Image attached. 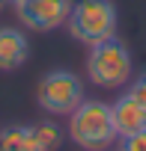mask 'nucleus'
I'll return each instance as SVG.
<instances>
[{
  "instance_id": "nucleus-9",
  "label": "nucleus",
  "mask_w": 146,
  "mask_h": 151,
  "mask_svg": "<svg viewBox=\"0 0 146 151\" xmlns=\"http://www.w3.org/2000/svg\"><path fill=\"white\" fill-rule=\"evenodd\" d=\"M33 130H36V139H39L42 151H57L63 145V130L54 122H39V124H33Z\"/></svg>"
},
{
  "instance_id": "nucleus-2",
  "label": "nucleus",
  "mask_w": 146,
  "mask_h": 151,
  "mask_svg": "<svg viewBox=\"0 0 146 151\" xmlns=\"http://www.w3.org/2000/svg\"><path fill=\"white\" fill-rule=\"evenodd\" d=\"M69 36L81 45H96L116 36V6L113 0H75L66 18Z\"/></svg>"
},
{
  "instance_id": "nucleus-10",
  "label": "nucleus",
  "mask_w": 146,
  "mask_h": 151,
  "mask_svg": "<svg viewBox=\"0 0 146 151\" xmlns=\"http://www.w3.org/2000/svg\"><path fill=\"white\" fill-rule=\"evenodd\" d=\"M119 151H146V130L128 133L119 139Z\"/></svg>"
},
{
  "instance_id": "nucleus-8",
  "label": "nucleus",
  "mask_w": 146,
  "mask_h": 151,
  "mask_svg": "<svg viewBox=\"0 0 146 151\" xmlns=\"http://www.w3.org/2000/svg\"><path fill=\"white\" fill-rule=\"evenodd\" d=\"M0 151H42L33 124H9L0 130Z\"/></svg>"
},
{
  "instance_id": "nucleus-13",
  "label": "nucleus",
  "mask_w": 146,
  "mask_h": 151,
  "mask_svg": "<svg viewBox=\"0 0 146 151\" xmlns=\"http://www.w3.org/2000/svg\"><path fill=\"white\" fill-rule=\"evenodd\" d=\"M3 6H6V0H0V12H3Z\"/></svg>"
},
{
  "instance_id": "nucleus-11",
  "label": "nucleus",
  "mask_w": 146,
  "mask_h": 151,
  "mask_svg": "<svg viewBox=\"0 0 146 151\" xmlns=\"http://www.w3.org/2000/svg\"><path fill=\"white\" fill-rule=\"evenodd\" d=\"M128 95L134 98V101H140L143 107H146V74H140V77L128 86Z\"/></svg>"
},
{
  "instance_id": "nucleus-4",
  "label": "nucleus",
  "mask_w": 146,
  "mask_h": 151,
  "mask_svg": "<svg viewBox=\"0 0 146 151\" xmlns=\"http://www.w3.org/2000/svg\"><path fill=\"white\" fill-rule=\"evenodd\" d=\"M84 101V83L75 71L54 68L36 86V104L51 116H69Z\"/></svg>"
},
{
  "instance_id": "nucleus-7",
  "label": "nucleus",
  "mask_w": 146,
  "mask_h": 151,
  "mask_svg": "<svg viewBox=\"0 0 146 151\" xmlns=\"http://www.w3.org/2000/svg\"><path fill=\"white\" fill-rule=\"evenodd\" d=\"M30 42L15 27H0V71H15L27 62Z\"/></svg>"
},
{
  "instance_id": "nucleus-5",
  "label": "nucleus",
  "mask_w": 146,
  "mask_h": 151,
  "mask_svg": "<svg viewBox=\"0 0 146 151\" xmlns=\"http://www.w3.org/2000/svg\"><path fill=\"white\" fill-rule=\"evenodd\" d=\"M18 18L33 33H51L66 24L72 12V0H21L15 6Z\"/></svg>"
},
{
  "instance_id": "nucleus-1",
  "label": "nucleus",
  "mask_w": 146,
  "mask_h": 151,
  "mask_svg": "<svg viewBox=\"0 0 146 151\" xmlns=\"http://www.w3.org/2000/svg\"><path fill=\"white\" fill-rule=\"evenodd\" d=\"M69 136L84 151H104L116 139L113 119H110V104L84 98L69 113Z\"/></svg>"
},
{
  "instance_id": "nucleus-3",
  "label": "nucleus",
  "mask_w": 146,
  "mask_h": 151,
  "mask_svg": "<svg viewBox=\"0 0 146 151\" xmlns=\"http://www.w3.org/2000/svg\"><path fill=\"white\" fill-rule=\"evenodd\" d=\"M131 71H134L131 53H128V47H125L116 36L90 45L87 77H90L96 86H101V89H119V86L128 83Z\"/></svg>"
},
{
  "instance_id": "nucleus-6",
  "label": "nucleus",
  "mask_w": 146,
  "mask_h": 151,
  "mask_svg": "<svg viewBox=\"0 0 146 151\" xmlns=\"http://www.w3.org/2000/svg\"><path fill=\"white\" fill-rule=\"evenodd\" d=\"M110 119H113L116 136H128V133L146 130V107L140 101H134L131 95H122L116 104H110Z\"/></svg>"
},
{
  "instance_id": "nucleus-12",
  "label": "nucleus",
  "mask_w": 146,
  "mask_h": 151,
  "mask_svg": "<svg viewBox=\"0 0 146 151\" xmlns=\"http://www.w3.org/2000/svg\"><path fill=\"white\" fill-rule=\"evenodd\" d=\"M6 3H12V6H18V3H21V0H6Z\"/></svg>"
}]
</instances>
